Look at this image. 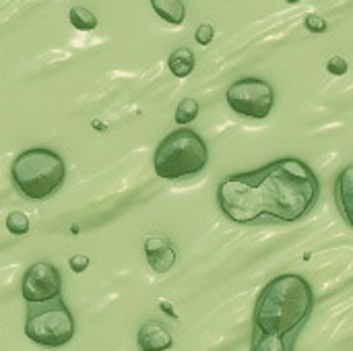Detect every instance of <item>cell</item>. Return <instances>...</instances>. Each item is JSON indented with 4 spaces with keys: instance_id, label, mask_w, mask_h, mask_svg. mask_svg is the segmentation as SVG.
Listing matches in <instances>:
<instances>
[{
    "instance_id": "cell-1",
    "label": "cell",
    "mask_w": 353,
    "mask_h": 351,
    "mask_svg": "<svg viewBox=\"0 0 353 351\" xmlns=\"http://www.w3.org/2000/svg\"><path fill=\"white\" fill-rule=\"evenodd\" d=\"M252 174L263 215L279 221L292 223L302 219L314 207L321 192L316 174L296 157L277 159Z\"/></svg>"
},
{
    "instance_id": "cell-2",
    "label": "cell",
    "mask_w": 353,
    "mask_h": 351,
    "mask_svg": "<svg viewBox=\"0 0 353 351\" xmlns=\"http://www.w3.org/2000/svg\"><path fill=\"white\" fill-rule=\"evenodd\" d=\"M314 306L310 283L296 273L271 279L254 308V331L294 337L308 321Z\"/></svg>"
},
{
    "instance_id": "cell-3",
    "label": "cell",
    "mask_w": 353,
    "mask_h": 351,
    "mask_svg": "<svg viewBox=\"0 0 353 351\" xmlns=\"http://www.w3.org/2000/svg\"><path fill=\"white\" fill-rule=\"evenodd\" d=\"M66 178V166L60 153L33 147L19 153L10 166V180L17 192L29 201H43L60 190Z\"/></svg>"
},
{
    "instance_id": "cell-4",
    "label": "cell",
    "mask_w": 353,
    "mask_h": 351,
    "mask_svg": "<svg viewBox=\"0 0 353 351\" xmlns=\"http://www.w3.org/2000/svg\"><path fill=\"white\" fill-rule=\"evenodd\" d=\"M209 163L207 143L192 128L170 132L155 149L153 170L161 180H182L201 174Z\"/></svg>"
},
{
    "instance_id": "cell-5",
    "label": "cell",
    "mask_w": 353,
    "mask_h": 351,
    "mask_svg": "<svg viewBox=\"0 0 353 351\" xmlns=\"http://www.w3.org/2000/svg\"><path fill=\"white\" fill-rule=\"evenodd\" d=\"M77 333L74 317L62 298L43 304H27L25 337L41 348H62L72 341Z\"/></svg>"
},
{
    "instance_id": "cell-6",
    "label": "cell",
    "mask_w": 353,
    "mask_h": 351,
    "mask_svg": "<svg viewBox=\"0 0 353 351\" xmlns=\"http://www.w3.org/2000/svg\"><path fill=\"white\" fill-rule=\"evenodd\" d=\"M217 203L234 223L248 225L263 217V205L256 190L254 174H232L217 188Z\"/></svg>"
},
{
    "instance_id": "cell-7",
    "label": "cell",
    "mask_w": 353,
    "mask_h": 351,
    "mask_svg": "<svg viewBox=\"0 0 353 351\" xmlns=\"http://www.w3.org/2000/svg\"><path fill=\"white\" fill-rule=\"evenodd\" d=\"M225 101L230 110L244 118L263 120L271 114L275 106V91L269 81L259 77H244L234 81L225 91Z\"/></svg>"
},
{
    "instance_id": "cell-8",
    "label": "cell",
    "mask_w": 353,
    "mask_h": 351,
    "mask_svg": "<svg viewBox=\"0 0 353 351\" xmlns=\"http://www.w3.org/2000/svg\"><path fill=\"white\" fill-rule=\"evenodd\" d=\"M62 277L60 271L46 261L33 263L21 279V296L27 304H43L60 298Z\"/></svg>"
},
{
    "instance_id": "cell-9",
    "label": "cell",
    "mask_w": 353,
    "mask_h": 351,
    "mask_svg": "<svg viewBox=\"0 0 353 351\" xmlns=\"http://www.w3.org/2000/svg\"><path fill=\"white\" fill-rule=\"evenodd\" d=\"M145 257L157 275H165L176 265V248L163 236H149L145 240Z\"/></svg>"
},
{
    "instance_id": "cell-10",
    "label": "cell",
    "mask_w": 353,
    "mask_h": 351,
    "mask_svg": "<svg viewBox=\"0 0 353 351\" xmlns=\"http://www.w3.org/2000/svg\"><path fill=\"white\" fill-rule=\"evenodd\" d=\"M137 345L141 351H168L174 345V337H172V331L163 323L149 321L139 329Z\"/></svg>"
},
{
    "instance_id": "cell-11",
    "label": "cell",
    "mask_w": 353,
    "mask_h": 351,
    "mask_svg": "<svg viewBox=\"0 0 353 351\" xmlns=\"http://www.w3.org/2000/svg\"><path fill=\"white\" fill-rule=\"evenodd\" d=\"M151 6L155 10V14L170 23V25H182L186 19V6L184 0H151Z\"/></svg>"
},
{
    "instance_id": "cell-12",
    "label": "cell",
    "mask_w": 353,
    "mask_h": 351,
    "mask_svg": "<svg viewBox=\"0 0 353 351\" xmlns=\"http://www.w3.org/2000/svg\"><path fill=\"white\" fill-rule=\"evenodd\" d=\"M168 66H170V70H172L174 77L186 79L194 70V66H196L194 52L190 48H178V50H174L170 54V58H168Z\"/></svg>"
},
{
    "instance_id": "cell-13",
    "label": "cell",
    "mask_w": 353,
    "mask_h": 351,
    "mask_svg": "<svg viewBox=\"0 0 353 351\" xmlns=\"http://www.w3.org/2000/svg\"><path fill=\"white\" fill-rule=\"evenodd\" d=\"M352 176H353V168L352 166H347V168L341 172L339 182H337V203H339V207H341V213H343V217H345L347 225H352V215H350V211H352V192H353Z\"/></svg>"
},
{
    "instance_id": "cell-14",
    "label": "cell",
    "mask_w": 353,
    "mask_h": 351,
    "mask_svg": "<svg viewBox=\"0 0 353 351\" xmlns=\"http://www.w3.org/2000/svg\"><path fill=\"white\" fill-rule=\"evenodd\" d=\"M252 351H292V337H281V335H269V333L254 331Z\"/></svg>"
},
{
    "instance_id": "cell-15",
    "label": "cell",
    "mask_w": 353,
    "mask_h": 351,
    "mask_svg": "<svg viewBox=\"0 0 353 351\" xmlns=\"http://www.w3.org/2000/svg\"><path fill=\"white\" fill-rule=\"evenodd\" d=\"M68 21L74 29L79 31H93L97 27V17L93 10L85 8V6H72L68 10Z\"/></svg>"
},
{
    "instance_id": "cell-16",
    "label": "cell",
    "mask_w": 353,
    "mask_h": 351,
    "mask_svg": "<svg viewBox=\"0 0 353 351\" xmlns=\"http://www.w3.org/2000/svg\"><path fill=\"white\" fill-rule=\"evenodd\" d=\"M199 112H201V106H199V101L194 99V97H184L180 103H178V108H176V124H180V126H188V124H192L196 118H199Z\"/></svg>"
},
{
    "instance_id": "cell-17",
    "label": "cell",
    "mask_w": 353,
    "mask_h": 351,
    "mask_svg": "<svg viewBox=\"0 0 353 351\" xmlns=\"http://www.w3.org/2000/svg\"><path fill=\"white\" fill-rule=\"evenodd\" d=\"M6 230L12 236H25L29 232V217L23 211H12L6 217Z\"/></svg>"
},
{
    "instance_id": "cell-18",
    "label": "cell",
    "mask_w": 353,
    "mask_h": 351,
    "mask_svg": "<svg viewBox=\"0 0 353 351\" xmlns=\"http://www.w3.org/2000/svg\"><path fill=\"white\" fill-rule=\"evenodd\" d=\"M213 37H215V29H213V25H209V23L199 25L196 31H194V39H196V43H201V46H209V43L213 41Z\"/></svg>"
},
{
    "instance_id": "cell-19",
    "label": "cell",
    "mask_w": 353,
    "mask_h": 351,
    "mask_svg": "<svg viewBox=\"0 0 353 351\" xmlns=\"http://www.w3.org/2000/svg\"><path fill=\"white\" fill-rule=\"evenodd\" d=\"M304 25L310 33H325L329 27H327V21L321 17V14H306L304 19Z\"/></svg>"
},
{
    "instance_id": "cell-20",
    "label": "cell",
    "mask_w": 353,
    "mask_h": 351,
    "mask_svg": "<svg viewBox=\"0 0 353 351\" xmlns=\"http://www.w3.org/2000/svg\"><path fill=\"white\" fill-rule=\"evenodd\" d=\"M347 60L343 56H333L329 62H327V70L333 74V77H343L347 72Z\"/></svg>"
},
{
    "instance_id": "cell-21",
    "label": "cell",
    "mask_w": 353,
    "mask_h": 351,
    "mask_svg": "<svg viewBox=\"0 0 353 351\" xmlns=\"http://www.w3.org/2000/svg\"><path fill=\"white\" fill-rule=\"evenodd\" d=\"M68 265H70V269H72L74 273H83V271L89 267V259H87L85 254H77V257H72V259H70V263H68Z\"/></svg>"
},
{
    "instance_id": "cell-22",
    "label": "cell",
    "mask_w": 353,
    "mask_h": 351,
    "mask_svg": "<svg viewBox=\"0 0 353 351\" xmlns=\"http://www.w3.org/2000/svg\"><path fill=\"white\" fill-rule=\"evenodd\" d=\"M161 308H163V312H168L170 317H176V312H174V308L168 304V302H161Z\"/></svg>"
},
{
    "instance_id": "cell-23",
    "label": "cell",
    "mask_w": 353,
    "mask_h": 351,
    "mask_svg": "<svg viewBox=\"0 0 353 351\" xmlns=\"http://www.w3.org/2000/svg\"><path fill=\"white\" fill-rule=\"evenodd\" d=\"M95 128H97V130H103V124H101L99 120H95Z\"/></svg>"
},
{
    "instance_id": "cell-24",
    "label": "cell",
    "mask_w": 353,
    "mask_h": 351,
    "mask_svg": "<svg viewBox=\"0 0 353 351\" xmlns=\"http://www.w3.org/2000/svg\"><path fill=\"white\" fill-rule=\"evenodd\" d=\"M285 2H290V4H296V2H300V0H285Z\"/></svg>"
}]
</instances>
